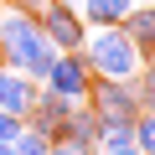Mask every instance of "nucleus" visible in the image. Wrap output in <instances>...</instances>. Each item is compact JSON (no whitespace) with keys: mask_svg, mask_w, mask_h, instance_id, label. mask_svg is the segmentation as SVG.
<instances>
[{"mask_svg":"<svg viewBox=\"0 0 155 155\" xmlns=\"http://www.w3.org/2000/svg\"><path fill=\"white\" fill-rule=\"evenodd\" d=\"M52 57H57V47L41 36L36 16H21L11 5L0 11V67H16V72L31 78V83H41L47 67H52Z\"/></svg>","mask_w":155,"mask_h":155,"instance_id":"nucleus-1","label":"nucleus"},{"mask_svg":"<svg viewBox=\"0 0 155 155\" xmlns=\"http://www.w3.org/2000/svg\"><path fill=\"white\" fill-rule=\"evenodd\" d=\"M78 52H83L93 78H134L140 62H145L134 52V41L124 36V26H88V36H83Z\"/></svg>","mask_w":155,"mask_h":155,"instance_id":"nucleus-2","label":"nucleus"},{"mask_svg":"<svg viewBox=\"0 0 155 155\" xmlns=\"http://www.w3.org/2000/svg\"><path fill=\"white\" fill-rule=\"evenodd\" d=\"M83 104L98 114V119H134L140 114V98H134V83L129 78H93Z\"/></svg>","mask_w":155,"mask_h":155,"instance_id":"nucleus-3","label":"nucleus"},{"mask_svg":"<svg viewBox=\"0 0 155 155\" xmlns=\"http://www.w3.org/2000/svg\"><path fill=\"white\" fill-rule=\"evenodd\" d=\"M36 26H41V36H47L57 52H78V47H83V36H88L78 5H62V0H47L41 16H36Z\"/></svg>","mask_w":155,"mask_h":155,"instance_id":"nucleus-4","label":"nucleus"},{"mask_svg":"<svg viewBox=\"0 0 155 155\" xmlns=\"http://www.w3.org/2000/svg\"><path fill=\"white\" fill-rule=\"evenodd\" d=\"M88 83H93V72H88L83 52H57L52 67H47V78H41V88H52V93H62V98H72V104L88 93Z\"/></svg>","mask_w":155,"mask_h":155,"instance_id":"nucleus-5","label":"nucleus"},{"mask_svg":"<svg viewBox=\"0 0 155 155\" xmlns=\"http://www.w3.org/2000/svg\"><path fill=\"white\" fill-rule=\"evenodd\" d=\"M83 104V98H78ZM67 109H72V98H62V93H52V88H41L36 83V98H31V109H26V129H36V134H57V124L67 119Z\"/></svg>","mask_w":155,"mask_h":155,"instance_id":"nucleus-6","label":"nucleus"},{"mask_svg":"<svg viewBox=\"0 0 155 155\" xmlns=\"http://www.w3.org/2000/svg\"><path fill=\"white\" fill-rule=\"evenodd\" d=\"M119 26H124V36L134 41L140 57H155V0H134Z\"/></svg>","mask_w":155,"mask_h":155,"instance_id":"nucleus-7","label":"nucleus"},{"mask_svg":"<svg viewBox=\"0 0 155 155\" xmlns=\"http://www.w3.org/2000/svg\"><path fill=\"white\" fill-rule=\"evenodd\" d=\"M98 129H104V119H98L88 104H72V109H67V119L57 124V134H52V140H67V145H88V150H93V145H98Z\"/></svg>","mask_w":155,"mask_h":155,"instance_id":"nucleus-8","label":"nucleus"},{"mask_svg":"<svg viewBox=\"0 0 155 155\" xmlns=\"http://www.w3.org/2000/svg\"><path fill=\"white\" fill-rule=\"evenodd\" d=\"M31 98H36V83H31V78H26V72H16V67H0V109L26 119Z\"/></svg>","mask_w":155,"mask_h":155,"instance_id":"nucleus-9","label":"nucleus"},{"mask_svg":"<svg viewBox=\"0 0 155 155\" xmlns=\"http://www.w3.org/2000/svg\"><path fill=\"white\" fill-rule=\"evenodd\" d=\"M129 5H134V0H83L78 16H83V26H119Z\"/></svg>","mask_w":155,"mask_h":155,"instance_id":"nucleus-10","label":"nucleus"},{"mask_svg":"<svg viewBox=\"0 0 155 155\" xmlns=\"http://www.w3.org/2000/svg\"><path fill=\"white\" fill-rule=\"evenodd\" d=\"M134 83V98H140V114H155V57L140 62V72L129 78Z\"/></svg>","mask_w":155,"mask_h":155,"instance_id":"nucleus-11","label":"nucleus"},{"mask_svg":"<svg viewBox=\"0 0 155 155\" xmlns=\"http://www.w3.org/2000/svg\"><path fill=\"white\" fill-rule=\"evenodd\" d=\"M134 150L155 155V114H134Z\"/></svg>","mask_w":155,"mask_h":155,"instance_id":"nucleus-12","label":"nucleus"},{"mask_svg":"<svg viewBox=\"0 0 155 155\" xmlns=\"http://www.w3.org/2000/svg\"><path fill=\"white\" fill-rule=\"evenodd\" d=\"M11 155H47V134L21 129V134H16V145H11Z\"/></svg>","mask_w":155,"mask_h":155,"instance_id":"nucleus-13","label":"nucleus"},{"mask_svg":"<svg viewBox=\"0 0 155 155\" xmlns=\"http://www.w3.org/2000/svg\"><path fill=\"white\" fill-rule=\"evenodd\" d=\"M26 129V119L21 114H5V109H0V140H5V145H16V134Z\"/></svg>","mask_w":155,"mask_h":155,"instance_id":"nucleus-14","label":"nucleus"},{"mask_svg":"<svg viewBox=\"0 0 155 155\" xmlns=\"http://www.w3.org/2000/svg\"><path fill=\"white\" fill-rule=\"evenodd\" d=\"M47 155H93L88 145H67V140H47Z\"/></svg>","mask_w":155,"mask_h":155,"instance_id":"nucleus-15","label":"nucleus"},{"mask_svg":"<svg viewBox=\"0 0 155 155\" xmlns=\"http://www.w3.org/2000/svg\"><path fill=\"white\" fill-rule=\"evenodd\" d=\"M5 5H11V11H21V16H41L47 0H5Z\"/></svg>","mask_w":155,"mask_h":155,"instance_id":"nucleus-16","label":"nucleus"},{"mask_svg":"<svg viewBox=\"0 0 155 155\" xmlns=\"http://www.w3.org/2000/svg\"><path fill=\"white\" fill-rule=\"evenodd\" d=\"M0 155H11V145H5V140H0Z\"/></svg>","mask_w":155,"mask_h":155,"instance_id":"nucleus-17","label":"nucleus"},{"mask_svg":"<svg viewBox=\"0 0 155 155\" xmlns=\"http://www.w3.org/2000/svg\"><path fill=\"white\" fill-rule=\"evenodd\" d=\"M62 5H83V0H62Z\"/></svg>","mask_w":155,"mask_h":155,"instance_id":"nucleus-18","label":"nucleus"},{"mask_svg":"<svg viewBox=\"0 0 155 155\" xmlns=\"http://www.w3.org/2000/svg\"><path fill=\"white\" fill-rule=\"evenodd\" d=\"M0 11H5V0H0Z\"/></svg>","mask_w":155,"mask_h":155,"instance_id":"nucleus-19","label":"nucleus"}]
</instances>
